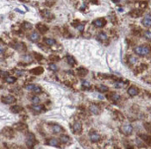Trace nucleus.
I'll list each match as a JSON object with an SVG mask.
<instances>
[{"mask_svg": "<svg viewBox=\"0 0 151 149\" xmlns=\"http://www.w3.org/2000/svg\"><path fill=\"white\" fill-rule=\"evenodd\" d=\"M151 51V47L149 46L144 45V46H138L135 47L134 52L139 56H146L148 55Z\"/></svg>", "mask_w": 151, "mask_h": 149, "instance_id": "nucleus-1", "label": "nucleus"}, {"mask_svg": "<svg viewBox=\"0 0 151 149\" xmlns=\"http://www.w3.org/2000/svg\"><path fill=\"white\" fill-rule=\"evenodd\" d=\"M36 143V140H35V136L34 134L29 133L27 135V140H26V145L29 148H32Z\"/></svg>", "mask_w": 151, "mask_h": 149, "instance_id": "nucleus-2", "label": "nucleus"}, {"mask_svg": "<svg viewBox=\"0 0 151 149\" xmlns=\"http://www.w3.org/2000/svg\"><path fill=\"white\" fill-rule=\"evenodd\" d=\"M2 135L4 137L10 139V138H12L14 136V130L10 127H5L2 129Z\"/></svg>", "mask_w": 151, "mask_h": 149, "instance_id": "nucleus-3", "label": "nucleus"}, {"mask_svg": "<svg viewBox=\"0 0 151 149\" xmlns=\"http://www.w3.org/2000/svg\"><path fill=\"white\" fill-rule=\"evenodd\" d=\"M121 132H122L124 135H131L132 134V131H133V127L132 125L131 124H126V125H124V126L121 127L120 129Z\"/></svg>", "mask_w": 151, "mask_h": 149, "instance_id": "nucleus-4", "label": "nucleus"}, {"mask_svg": "<svg viewBox=\"0 0 151 149\" xmlns=\"http://www.w3.org/2000/svg\"><path fill=\"white\" fill-rule=\"evenodd\" d=\"M142 23L144 27H147V28H149L151 27V15L148 14L144 16L142 20Z\"/></svg>", "mask_w": 151, "mask_h": 149, "instance_id": "nucleus-5", "label": "nucleus"}, {"mask_svg": "<svg viewBox=\"0 0 151 149\" xmlns=\"http://www.w3.org/2000/svg\"><path fill=\"white\" fill-rule=\"evenodd\" d=\"M93 24L98 28H102L106 24V20L105 18H98L93 21Z\"/></svg>", "mask_w": 151, "mask_h": 149, "instance_id": "nucleus-6", "label": "nucleus"}, {"mask_svg": "<svg viewBox=\"0 0 151 149\" xmlns=\"http://www.w3.org/2000/svg\"><path fill=\"white\" fill-rule=\"evenodd\" d=\"M89 138H90V141L92 143L98 142V141H100V135L98 133H96V132H92V133H90Z\"/></svg>", "mask_w": 151, "mask_h": 149, "instance_id": "nucleus-7", "label": "nucleus"}, {"mask_svg": "<svg viewBox=\"0 0 151 149\" xmlns=\"http://www.w3.org/2000/svg\"><path fill=\"white\" fill-rule=\"evenodd\" d=\"M73 131H74V134L76 135H79L82 131V124H81L80 122H75L73 123Z\"/></svg>", "mask_w": 151, "mask_h": 149, "instance_id": "nucleus-8", "label": "nucleus"}, {"mask_svg": "<svg viewBox=\"0 0 151 149\" xmlns=\"http://www.w3.org/2000/svg\"><path fill=\"white\" fill-rule=\"evenodd\" d=\"M16 102V98L14 97L13 96H6L2 97V103L6 104H13V103Z\"/></svg>", "mask_w": 151, "mask_h": 149, "instance_id": "nucleus-9", "label": "nucleus"}, {"mask_svg": "<svg viewBox=\"0 0 151 149\" xmlns=\"http://www.w3.org/2000/svg\"><path fill=\"white\" fill-rule=\"evenodd\" d=\"M139 89L136 86H131V87L128 89V94L131 97H135L138 94Z\"/></svg>", "mask_w": 151, "mask_h": 149, "instance_id": "nucleus-10", "label": "nucleus"}, {"mask_svg": "<svg viewBox=\"0 0 151 149\" xmlns=\"http://www.w3.org/2000/svg\"><path fill=\"white\" fill-rule=\"evenodd\" d=\"M39 39H40V35L37 32H35V31H34V32H32L31 34L29 35V40L31 41H33V42L39 41Z\"/></svg>", "mask_w": 151, "mask_h": 149, "instance_id": "nucleus-11", "label": "nucleus"}, {"mask_svg": "<svg viewBox=\"0 0 151 149\" xmlns=\"http://www.w3.org/2000/svg\"><path fill=\"white\" fill-rule=\"evenodd\" d=\"M89 110H90V112L93 115H98L100 113L99 108H98V106H97L96 104H92V105H90Z\"/></svg>", "mask_w": 151, "mask_h": 149, "instance_id": "nucleus-12", "label": "nucleus"}, {"mask_svg": "<svg viewBox=\"0 0 151 149\" xmlns=\"http://www.w3.org/2000/svg\"><path fill=\"white\" fill-rule=\"evenodd\" d=\"M41 16H42V17H44V18H46V19H52L54 17V16L52 15V13L48 10H41Z\"/></svg>", "mask_w": 151, "mask_h": 149, "instance_id": "nucleus-13", "label": "nucleus"}, {"mask_svg": "<svg viewBox=\"0 0 151 149\" xmlns=\"http://www.w3.org/2000/svg\"><path fill=\"white\" fill-rule=\"evenodd\" d=\"M44 71L43 67H41V66H38V67H35L34 69H31L30 70V72L34 75H41L42 72Z\"/></svg>", "mask_w": 151, "mask_h": 149, "instance_id": "nucleus-14", "label": "nucleus"}, {"mask_svg": "<svg viewBox=\"0 0 151 149\" xmlns=\"http://www.w3.org/2000/svg\"><path fill=\"white\" fill-rule=\"evenodd\" d=\"M15 129H17V131H24L25 129H28V126L24 123H18L17 124H15Z\"/></svg>", "mask_w": 151, "mask_h": 149, "instance_id": "nucleus-15", "label": "nucleus"}, {"mask_svg": "<svg viewBox=\"0 0 151 149\" xmlns=\"http://www.w3.org/2000/svg\"><path fill=\"white\" fill-rule=\"evenodd\" d=\"M36 28H37V29L41 33V34H45L48 29V27L46 26V25L41 24V23H38V24L36 25Z\"/></svg>", "mask_w": 151, "mask_h": 149, "instance_id": "nucleus-16", "label": "nucleus"}, {"mask_svg": "<svg viewBox=\"0 0 151 149\" xmlns=\"http://www.w3.org/2000/svg\"><path fill=\"white\" fill-rule=\"evenodd\" d=\"M48 144L51 147H59V141L56 138H51L48 141Z\"/></svg>", "mask_w": 151, "mask_h": 149, "instance_id": "nucleus-17", "label": "nucleus"}, {"mask_svg": "<svg viewBox=\"0 0 151 149\" xmlns=\"http://www.w3.org/2000/svg\"><path fill=\"white\" fill-rule=\"evenodd\" d=\"M140 137L142 138L143 141H145L146 144H148L149 146H151V136L147 135H140Z\"/></svg>", "mask_w": 151, "mask_h": 149, "instance_id": "nucleus-18", "label": "nucleus"}, {"mask_svg": "<svg viewBox=\"0 0 151 149\" xmlns=\"http://www.w3.org/2000/svg\"><path fill=\"white\" fill-rule=\"evenodd\" d=\"M15 48L17 49V50H18V51H21V52H23L26 50V46H25V44L23 42H19L17 43V45L15 46Z\"/></svg>", "mask_w": 151, "mask_h": 149, "instance_id": "nucleus-19", "label": "nucleus"}, {"mask_svg": "<svg viewBox=\"0 0 151 149\" xmlns=\"http://www.w3.org/2000/svg\"><path fill=\"white\" fill-rule=\"evenodd\" d=\"M77 71H78V74H79V76H80V77H85V76L87 75V73H88V70L85 69V68H84V67L78 68Z\"/></svg>", "mask_w": 151, "mask_h": 149, "instance_id": "nucleus-20", "label": "nucleus"}, {"mask_svg": "<svg viewBox=\"0 0 151 149\" xmlns=\"http://www.w3.org/2000/svg\"><path fill=\"white\" fill-rule=\"evenodd\" d=\"M108 97H109V98H110L111 100L113 101V102H118L121 98L120 96L118 94H117V93H111Z\"/></svg>", "mask_w": 151, "mask_h": 149, "instance_id": "nucleus-21", "label": "nucleus"}, {"mask_svg": "<svg viewBox=\"0 0 151 149\" xmlns=\"http://www.w3.org/2000/svg\"><path fill=\"white\" fill-rule=\"evenodd\" d=\"M31 108H32V110H35V111H36V112H41V110H43L44 107L43 105H41V104H33L32 106H31Z\"/></svg>", "mask_w": 151, "mask_h": 149, "instance_id": "nucleus-22", "label": "nucleus"}, {"mask_svg": "<svg viewBox=\"0 0 151 149\" xmlns=\"http://www.w3.org/2000/svg\"><path fill=\"white\" fill-rule=\"evenodd\" d=\"M23 110V108L20 105H14V106L10 107V111L13 113H19Z\"/></svg>", "mask_w": 151, "mask_h": 149, "instance_id": "nucleus-23", "label": "nucleus"}, {"mask_svg": "<svg viewBox=\"0 0 151 149\" xmlns=\"http://www.w3.org/2000/svg\"><path fill=\"white\" fill-rule=\"evenodd\" d=\"M69 141H70V137H69L68 135H60V141L61 143L66 144V143L68 142Z\"/></svg>", "mask_w": 151, "mask_h": 149, "instance_id": "nucleus-24", "label": "nucleus"}, {"mask_svg": "<svg viewBox=\"0 0 151 149\" xmlns=\"http://www.w3.org/2000/svg\"><path fill=\"white\" fill-rule=\"evenodd\" d=\"M5 82L8 83V84H14L15 82L17 81V78L16 77H13V76H8L5 78Z\"/></svg>", "mask_w": 151, "mask_h": 149, "instance_id": "nucleus-25", "label": "nucleus"}, {"mask_svg": "<svg viewBox=\"0 0 151 149\" xmlns=\"http://www.w3.org/2000/svg\"><path fill=\"white\" fill-rule=\"evenodd\" d=\"M62 130V128L59 125H53L52 127V131H53V133L54 134H59L60 133Z\"/></svg>", "mask_w": 151, "mask_h": 149, "instance_id": "nucleus-26", "label": "nucleus"}, {"mask_svg": "<svg viewBox=\"0 0 151 149\" xmlns=\"http://www.w3.org/2000/svg\"><path fill=\"white\" fill-rule=\"evenodd\" d=\"M66 60H67V63L71 65H74L76 64V60L71 55H66Z\"/></svg>", "mask_w": 151, "mask_h": 149, "instance_id": "nucleus-27", "label": "nucleus"}, {"mask_svg": "<svg viewBox=\"0 0 151 149\" xmlns=\"http://www.w3.org/2000/svg\"><path fill=\"white\" fill-rule=\"evenodd\" d=\"M108 38V35H106L105 32H100L98 35V40H99V41H105L107 40Z\"/></svg>", "mask_w": 151, "mask_h": 149, "instance_id": "nucleus-28", "label": "nucleus"}, {"mask_svg": "<svg viewBox=\"0 0 151 149\" xmlns=\"http://www.w3.org/2000/svg\"><path fill=\"white\" fill-rule=\"evenodd\" d=\"M44 42L48 46H53L55 44L56 41H55V40L51 39V38H45V39H44Z\"/></svg>", "mask_w": 151, "mask_h": 149, "instance_id": "nucleus-29", "label": "nucleus"}, {"mask_svg": "<svg viewBox=\"0 0 151 149\" xmlns=\"http://www.w3.org/2000/svg\"><path fill=\"white\" fill-rule=\"evenodd\" d=\"M22 28L25 30H29V29H32V24L30 23H28V22H24V23L22 24Z\"/></svg>", "mask_w": 151, "mask_h": 149, "instance_id": "nucleus-30", "label": "nucleus"}, {"mask_svg": "<svg viewBox=\"0 0 151 149\" xmlns=\"http://www.w3.org/2000/svg\"><path fill=\"white\" fill-rule=\"evenodd\" d=\"M127 84H125V83H124L123 81H118V82H116L115 83V84H114V86H115V88H124L126 86Z\"/></svg>", "mask_w": 151, "mask_h": 149, "instance_id": "nucleus-31", "label": "nucleus"}, {"mask_svg": "<svg viewBox=\"0 0 151 149\" xmlns=\"http://www.w3.org/2000/svg\"><path fill=\"white\" fill-rule=\"evenodd\" d=\"M142 13H143V11H141V10H133L132 12L131 13V15L132 16H134V17H138V16H141Z\"/></svg>", "mask_w": 151, "mask_h": 149, "instance_id": "nucleus-32", "label": "nucleus"}, {"mask_svg": "<svg viewBox=\"0 0 151 149\" xmlns=\"http://www.w3.org/2000/svg\"><path fill=\"white\" fill-rule=\"evenodd\" d=\"M98 91H99L100 92H106L109 91V88L107 87V86L104 85V84H101V85H99L98 87Z\"/></svg>", "mask_w": 151, "mask_h": 149, "instance_id": "nucleus-33", "label": "nucleus"}, {"mask_svg": "<svg viewBox=\"0 0 151 149\" xmlns=\"http://www.w3.org/2000/svg\"><path fill=\"white\" fill-rule=\"evenodd\" d=\"M49 69L50 70H52V71H56L57 70H58V66H57V65L56 64H54V63H51V64H49Z\"/></svg>", "mask_w": 151, "mask_h": 149, "instance_id": "nucleus-34", "label": "nucleus"}, {"mask_svg": "<svg viewBox=\"0 0 151 149\" xmlns=\"http://www.w3.org/2000/svg\"><path fill=\"white\" fill-rule=\"evenodd\" d=\"M82 86L85 88H90L91 87V83L89 81H87V80H83L82 81Z\"/></svg>", "mask_w": 151, "mask_h": 149, "instance_id": "nucleus-35", "label": "nucleus"}, {"mask_svg": "<svg viewBox=\"0 0 151 149\" xmlns=\"http://www.w3.org/2000/svg\"><path fill=\"white\" fill-rule=\"evenodd\" d=\"M34 93H35V94H39V93H41V88L40 87V86H35V88L33 90Z\"/></svg>", "mask_w": 151, "mask_h": 149, "instance_id": "nucleus-36", "label": "nucleus"}, {"mask_svg": "<svg viewBox=\"0 0 151 149\" xmlns=\"http://www.w3.org/2000/svg\"><path fill=\"white\" fill-rule=\"evenodd\" d=\"M31 101H32L34 104H38V103L40 102V98L38 97L37 96H34V97H32V98H31Z\"/></svg>", "mask_w": 151, "mask_h": 149, "instance_id": "nucleus-37", "label": "nucleus"}, {"mask_svg": "<svg viewBox=\"0 0 151 149\" xmlns=\"http://www.w3.org/2000/svg\"><path fill=\"white\" fill-rule=\"evenodd\" d=\"M144 37L145 38H147L148 40H151V32L150 31H145Z\"/></svg>", "mask_w": 151, "mask_h": 149, "instance_id": "nucleus-38", "label": "nucleus"}, {"mask_svg": "<svg viewBox=\"0 0 151 149\" xmlns=\"http://www.w3.org/2000/svg\"><path fill=\"white\" fill-rule=\"evenodd\" d=\"M35 84H29V85L26 86V89H27L28 91H33V90L35 88Z\"/></svg>", "mask_w": 151, "mask_h": 149, "instance_id": "nucleus-39", "label": "nucleus"}, {"mask_svg": "<svg viewBox=\"0 0 151 149\" xmlns=\"http://www.w3.org/2000/svg\"><path fill=\"white\" fill-rule=\"evenodd\" d=\"M34 55H35V58L37 59V60H41V59H42V55L40 54V53H34Z\"/></svg>", "mask_w": 151, "mask_h": 149, "instance_id": "nucleus-40", "label": "nucleus"}, {"mask_svg": "<svg viewBox=\"0 0 151 149\" xmlns=\"http://www.w3.org/2000/svg\"><path fill=\"white\" fill-rule=\"evenodd\" d=\"M144 127H145V129H146L148 132L151 133V125L150 124H149V123H145Z\"/></svg>", "mask_w": 151, "mask_h": 149, "instance_id": "nucleus-41", "label": "nucleus"}, {"mask_svg": "<svg viewBox=\"0 0 151 149\" xmlns=\"http://www.w3.org/2000/svg\"><path fill=\"white\" fill-rule=\"evenodd\" d=\"M129 62L131 64H134L137 62V59H136L135 57H133V56H131V57L129 58Z\"/></svg>", "mask_w": 151, "mask_h": 149, "instance_id": "nucleus-42", "label": "nucleus"}, {"mask_svg": "<svg viewBox=\"0 0 151 149\" xmlns=\"http://www.w3.org/2000/svg\"><path fill=\"white\" fill-rule=\"evenodd\" d=\"M1 77L2 78H6V77H8L9 76V72L8 71H1Z\"/></svg>", "mask_w": 151, "mask_h": 149, "instance_id": "nucleus-43", "label": "nucleus"}, {"mask_svg": "<svg viewBox=\"0 0 151 149\" xmlns=\"http://www.w3.org/2000/svg\"><path fill=\"white\" fill-rule=\"evenodd\" d=\"M49 59H51L52 61H58L59 60V57H57L55 55H51L49 57Z\"/></svg>", "mask_w": 151, "mask_h": 149, "instance_id": "nucleus-44", "label": "nucleus"}, {"mask_svg": "<svg viewBox=\"0 0 151 149\" xmlns=\"http://www.w3.org/2000/svg\"><path fill=\"white\" fill-rule=\"evenodd\" d=\"M76 28H77V29H78L79 31H80V32H82V31L84 30V25H82V24L77 25Z\"/></svg>", "mask_w": 151, "mask_h": 149, "instance_id": "nucleus-45", "label": "nucleus"}, {"mask_svg": "<svg viewBox=\"0 0 151 149\" xmlns=\"http://www.w3.org/2000/svg\"><path fill=\"white\" fill-rule=\"evenodd\" d=\"M17 74H18V75H23V71H17Z\"/></svg>", "mask_w": 151, "mask_h": 149, "instance_id": "nucleus-46", "label": "nucleus"}, {"mask_svg": "<svg viewBox=\"0 0 151 149\" xmlns=\"http://www.w3.org/2000/svg\"><path fill=\"white\" fill-rule=\"evenodd\" d=\"M92 4H98V0H92Z\"/></svg>", "mask_w": 151, "mask_h": 149, "instance_id": "nucleus-47", "label": "nucleus"}, {"mask_svg": "<svg viewBox=\"0 0 151 149\" xmlns=\"http://www.w3.org/2000/svg\"><path fill=\"white\" fill-rule=\"evenodd\" d=\"M113 2L114 3H118L119 2V0H113Z\"/></svg>", "mask_w": 151, "mask_h": 149, "instance_id": "nucleus-48", "label": "nucleus"}, {"mask_svg": "<svg viewBox=\"0 0 151 149\" xmlns=\"http://www.w3.org/2000/svg\"><path fill=\"white\" fill-rule=\"evenodd\" d=\"M149 110H150V112H151V107H150V108H149Z\"/></svg>", "mask_w": 151, "mask_h": 149, "instance_id": "nucleus-49", "label": "nucleus"}]
</instances>
